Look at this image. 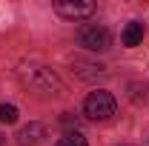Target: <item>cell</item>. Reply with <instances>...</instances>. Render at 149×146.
Returning a JSON list of instances; mask_svg holds the SVG:
<instances>
[{"label":"cell","instance_id":"obj_9","mask_svg":"<svg viewBox=\"0 0 149 146\" xmlns=\"http://www.w3.org/2000/svg\"><path fill=\"white\" fill-rule=\"evenodd\" d=\"M15 120H17V106L0 103V123H15Z\"/></svg>","mask_w":149,"mask_h":146},{"label":"cell","instance_id":"obj_4","mask_svg":"<svg viewBox=\"0 0 149 146\" xmlns=\"http://www.w3.org/2000/svg\"><path fill=\"white\" fill-rule=\"evenodd\" d=\"M55 12L66 20H86L95 15V3H89V0H57Z\"/></svg>","mask_w":149,"mask_h":146},{"label":"cell","instance_id":"obj_5","mask_svg":"<svg viewBox=\"0 0 149 146\" xmlns=\"http://www.w3.org/2000/svg\"><path fill=\"white\" fill-rule=\"evenodd\" d=\"M46 138V126L43 123H29L17 132V146H37Z\"/></svg>","mask_w":149,"mask_h":146},{"label":"cell","instance_id":"obj_1","mask_svg":"<svg viewBox=\"0 0 149 146\" xmlns=\"http://www.w3.org/2000/svg\"><path fill=\"white\" fill-rule=\"evenodd\" d=\"M23 80L29 83V89L40 92V95H60V92H63L60 77H57L52 69H46V66H29V69L23 72Z\"/></svg>","mask_w":149,"mask_h":146},{"label":"cell","instance_id":"obj_8","mask_svg":"<svg viewBox=\"0 0 149 146\" xmlns=\"http://www.w3.org/2000/svg\"><path fill=\"white\" fill-rule=\"evenodd\" d=\"M57 146H89V143L80 132H66L63 138H57Z\"/></svg>","mask_w":149,"mask_h":146},{"label":"cell","instance_id":"obj_7","mask_svg":"<svg viewBox=\"0 0 149 146\" xmlns=\"http://www.w3.org/2000/svg\"><path fill=\"white\" fill-rule=\"evenodd\" d=\"M74 66H83V69H77L80 77H95V74H103V72H106L100 63H83L80 57H74Z\"/></svg>","mask_w":149,"mask_h":146},{"label":"cell","instance_id":"obj_2","mask_svg":"<svg viewBox=\"0 0 149 146\" xmlns=\"http://www.w3.org/2000/svg\"><path fill=\"white\" fill-rule=\"evenodd\" d=\"M118 109V103H115V97H112L109 92L97 89L92 92L86 100H83V115L89 117V120H109L112 115Z\"/></svg>","mask_w":149,"mask_h":146},{"label":"cell","instance_id":"obj_6","mask_svg":"<svg viewBox=\"0 0 149 146\" xmlns=\"http://www.w3.org/2000/svg\"><path fill=\"white\" fill-rule=\"evenodd\" d=\"M141 40H143V23H138V20L126 23V29H123V35H120V43H123V46H138Z\"/></svg>","mask_w":149,"mask_h":146},{"label":"cell","instance_id":"obj_3","mask_svg":"<svg viewBox=\"0 0 149 146\" xmlns=\"http://www.w3.org/2000/svg\"><path fill=\"white\" fill-rule=\"evenodd\" d=\"M77 40L89 52H106V49H112V32L103 23H86V26H80Z\"/></svg>","mask_w":149,"mask_h":146}]
</instances>
